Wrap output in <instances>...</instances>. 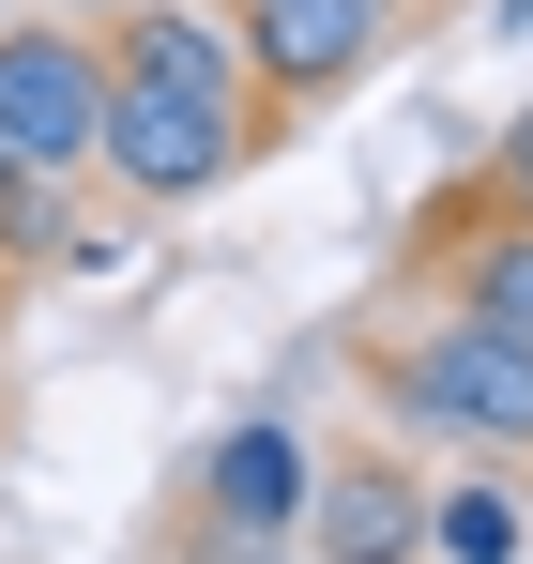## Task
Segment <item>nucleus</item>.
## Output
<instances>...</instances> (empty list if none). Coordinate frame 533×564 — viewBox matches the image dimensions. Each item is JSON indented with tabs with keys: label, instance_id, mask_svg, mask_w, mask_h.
I'll list each match as a JSON object with an SVG mask.
<instances>
[{
	"label": "nucleus",
	"instance_id": "f257e3e1",
	"mask_svg": "<svg viewBox=\"0 0 533 564\" xmlns=\"http://www.w3.org/2000/svg\"><path fill=\"white\" fill-rule=\"evenodd\" d=\"M351 381H366V412H381L396 458H503V473H533V351L488 336V321L443 305V290L381 305Z\"/></svg>",
	"mask_w": 533,
	"mask_h": 564
},
{
	"label": "nucleus",
	"instance_id": "f03ea898",
	"mask_svg": "<svg viewBox=\"0 0 533 564\" xmlns=\"http://www.w3.org/2000/svg\"><path fill=\"white\" fill-rule=\"evenodd\" d=\"M274 122L260 93H183V77H122L107 62V138H91V198H122V214H198V198H229L260 169Z\"/></svg>",
	"mask_w": 533,
	"mask_h": 564
},
{
	"label": "nucleus",
	"instance_id": "7ed1b4c3",
	"mask_svg": "<svg viewBox=\"0 0 533 564\" xmlns=\"http://www.w3.org/2000/svg\"><path fill=\"white\" fill-rule=\"evenodd\" d=\"M305 488H320V443H305V412H229L198 473H183V564H229V550H290L305 534Z\"/></svg>",
	"mask_w": 533,
	"mask_h": 564
},
{
	"label": "nucleus",
	"instance_id": "20e7f679",
	"mask_svg": "<svg viewBox=\"0 0 533 564\" xmlns=\"http://www.w3.org/2000/svg\"><path fill=\"white\" fill-rule=\"evenodd\" d=\"M107 138V31L91 15H15L0 31V153L31 184H91Z\"/></svg>",
	"mask_w": 533,
	"mask_h": 564
},
{
	"label": "nucleus",
	"instance_id": "39448f33",
	"mask_svg": "<svg viewBox=\"0 0 533 564\" xmlns=\"http://www.w3.org/2000/svg\"><path fill=\"white\" fill-rule=\"evenodd\" d=\"M229 31H244V77H260L274 122H305V107H336L381 77V46H396V0H229Z\"/></svg>",
	"mask_w": 533,
	"mask_h": 564
},
{
	"label": "nucleus",
	"instance_id": "423d86ee",
	"mask_svg": "<svg viewBox=\"0 0 533 564\" xmlns=\"http://www.w3.org/2000/svg\"><path fill=\"white\" fill-rule=\"evenodd\" d=\"M396 260H412V290H443V305H472L488 336H519V351H533V229H519L488 184H443L427 214H412Z\"/></svg>",
	"mask_w": 533,
	"mask_h": 564
},
{
	"label": "nucleus",
	"instance_id": "0eeeda50",
	"mask_svg": "<svg viewBox=\"0 0 533 564\" xmlns=\"http://www.w3.org/2000/svg\"><path fill=\"white\" fill-rule=\"evenodd\" d=\"M305 564H427V458H396V443H351V458H320L305 488Z\"/></svg>",
	"mask_w": 533,
	"mask_h": 564
},
{
	"label": "nucleus",
	"instance_id": "6e6552de",
	"mask_svg": "<svg viewBox=\"0 0 533 564\" xmlns=\"http://www.w3.org/2000/svg\"><path fill=\"white\" fill-rule=\"evenodd\" d=\"M107 62L122 77H183V93H260L229 0H138V15H107Z\"/></svg>",
	"mask_w": 533,
	"mask_h": 564
},
{
	"label": "nucleus",
	"instance_id": "1a4fd4ad",
	"mask_svg": "<svg viewBox=\"0 0 533 564\" xmlns=\"http://www.w3.org/2000/svg\"><path fill=\"white\" fill-rule=\"evenodd\" d=\"M427 564H533V473L443 458L427 473Z\"/></svg>",
	"mask_w": 533,
	"mask_h": 564
},
{
	"label": "nucleus",
	"instance_id": "9d476101",
	"mask_svg": "<svg viewBox=\"0 0 533 564\" xmlns=\"http://www.w3.org/2000/svg\"><path fill=\"white\" fill-rule=\"evenodd\" d=\"M138 245H153V214H122V198H62V229H46V260H31V275H122V260H138Z\"/></svg>",
	"mask_w": 533,
	"mask_h": 564
},
{
	"label": "nucleus",
	"instance_id": "9b49d317",
	"mask_svg": "<svg viewBox=\"0 0 533 564\" xmlns=\"http://www.w3.org/2000/svg\"><path fill=\"white\" fill-rule=\"evenodd\" d=\"M472 184H488V198H503V214L533 229V93H519V122L488 138V169H472Z\"/></svg>",
	"mask_w": 533,
	"mask_h": 564
},
{
	"label": "nucleus",
	"instance_id": "f8f14e48",
	"mask_svg": "<svg viewBox=\"0 0 533 564\" xmlns=\"http://www.w3.org/2000/svg\"><path fill=\"white\" fill-rule=\"evenodd\" d=\"M46 15H91V31H107V15H138V0H46Z\"/></svg>",
	"mask_w": 533,
	"mask_h": 564
},
{
	"label": "nucleus",
	"instance_id": "ddd939ff",
	"mask_svg": "<svg viewBox=\"0 0 533 564\" xmlns=\"http://www.w3.org/2000/svg\"><path fill=\"white\" fill-rule=\"evenodd\" d=\"M488 31H503V46H519V31H533V0H488Z\"/></svg>",
	"mask_w": 533,
	"mask_h": 564
},
{
	"label": "nucleus",
	"instance_id": "4468645a",
	"mask_svg": "<svg viewBox=\"0 0 533 564\" xmlns=\"http://www.w3.org/2000/svg\"><path fill=\"white\" fill-rule=\"evenodd\" d=\"M412 15H457V0H396V31H412Z\"/></svg>",
	"mask_w": 533,
	"mask_h": 564
},
{
	"label": "nucleus",
	"instance_id": "2eb2a0df",
	"mask_svg": "<svg viewBox=\"0 0 533 564\" xmlns=\"http://www.w3.org/2000/svg\"><path fill=\"white\" fill-rule=\"evenodd\" d=\"M15 290H31V275H15V260H0V321H15Z\"/></svg>",
	"mask_w": 533,
	"mask_h": 564
},
{
	"label": "nucleus",
	"instance_id": "dca6fc26",
	"mask_svg": "<svg viewBox=\"0 0 533 564\" xmlns=\"http://www.w3.org/2000/svg\"><path fill=\"white\" fill-rule=\"evenodd\" d=\"M229 564H305V550H229Z\"/></svg>",
	"mask_w": 533,
	"mask_h": 564
},
{
	"label": "nucleus",
	"instance_id": "f3484780",
	"mask_svg": "<svg viewBox=\"0 0 533 564\" xmlns=\"http://www.w3.org/2000/svg\"><path fill=\"white\" fill-rule=\"evenodd\" d=\"M15 184H31V169H15V153H0V198H15Z\"/></svg>",
	"mask_w": 533,
	"mask_h": 564
}]
</instances>
